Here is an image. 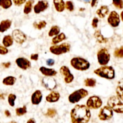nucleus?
<instances>
[{
    "mask_svg": "<svg viewBox=\"0 0 123 123\" xmlns=\"http://www.w3.org/2000/svg\"><path fill=\"white\" fill-rule=\"evenodd\" d=\"M91 117L90 109L84 105H76L70 112L72 123H88Z\"/></svg>",
    "mask_w": 123,
    "mask_h": 123,
    "instance_id": "obj_1",
    "label": "nucleus"
},
{
    "mask_svg": "<svg viewBox=\"0 0 123 123\" xmlns=\"http://www.w3.org/2000/svg\"><path fill=\"white\" fill-rule=\"evenodd\" d=\"M94 73L100 78L112 80L115 78V70L112 66H103L94 71Z\"/></svg>",
    "mask_w": 123,
    "mask_h": 123,
    "instance_id": "obj_2",
    "label": "nucleus"
},
{
    "mask_svg": "<svg viewBox=\"0 0 123 123\" xmlns=\"http://www.w3.org/2000/svg\"><path fill=\"white\" fill-rule=\"evenodd\" d=\"M70 65L73 68L78 71H86L90 67V63L87 60L82 57H74L70 60Z\"/></svg>",
    "mask_w": 123,
    "mask_h": 123,
    "instance_id": "obj_3",
    "label": "nucleus"
},
{
    "mask_svg": "<svg viewBox=\"0 0 123 123\" xmlns=\"http://www.w3.org/2000/svg\"><path fill=\"white\" fill-rule=\"evenodd\" d=\"M88 95V91L84 88L78 89L73 91L69 95L68 97V102L72 104H76L80 102L82 99L87 97Z\"/></svg>",
    "mask_w": 123,
    "mask_h": 123,
    "instance_id": "obj_4",
    "label": "nucleus"
},
{
    "mask_svg": "<svg viewBox=\"0 0 123 123\" xmlns=\"http://www.w3.org/2000/svg\"><path fill=\"white\" fill-rule=\"evenodd\" d=\"M71 45L68 43H63L60 44H55L49 48L50 53L55 55H61L69 52Z\"/></svg>",
    "mask_w": 123,
    "mask_h": 123,
    "instance_id": "obj_5",
    "label": "nucleus"
},
{
    "mask_svg": "<svg viewBox=\"0 0 123 123\" xmlns=\"http://www.w3.org/2000/svg\"><path fill=\"white\" fill-rule=\"evenodd\" d=\"M108 106L118 114H123V103L117 96H111L108 100Z\"/></svg>",
    "mask_w": 123,
    "mask_h": 123,
    "instance_id": "obj_6",
    "label": "nucleus"
},
{
    "mask_svg": "<svg viewBox=\"0 0 123 123\" xmlns=\"http://www.w3.org/2000/svg\"><path fill=\"white\" fill-rule=\"evenodd\" d=\"M97 61L100 65L102 66H106L110 61L111 55L108 49L106 48H102L97 52Z\"/></svg>",
    "mask_w": 123,
    "mask_h": 123,
    "instance_id": "obj_7",
    "label": "nucleus"
},
{
    "mask_svg": "<svg viewBox=\"0 0 123 123\" xmlns=\"http://www.w3.org/2000/svg\"><path fill=\"white\" fill-rule=\"evenodd\" d=\"M102 104L103 102L98 96H92L88 98L86 106L90 109H97L102 106Z\"/></svg>",
    "mask_w": 123,
    "mask_h": 123,
    "instance_id": "obj_8",
    "label": "nucleus"
},
{
    "mask_svg": "<svg viewBox=\"0 0 123 123\" xmlns=\"http://www.w3.org/2000/svg\"><path fill=\"white\" fill-rule=\"evenodd\" d=\"M60 73L63 76L64 81L66 84H70L74 80V76L71 73L70 68L67 66H61L60 68Z\"/></svg>",
    "mask_w": 123,
    "mask_h": 123,
    "instance_id": "obj_9",
    "label": "nucleus"
},
{
    "mask_svg": "<svg viewBox=\"0 0 123 123\" xmlns=\"http://www.w3.org/2000/svg\"><path fill=\"white\" fill-rule=\"evenodd\" d=\"M12 36L13 38V40L18 44H22L26 42L27 39L26 34L19 29H15L12 31Z\"/></svg>",
    "mask_w": 123,
    "mask_h": 123,
    "instance_id": "obj_10",
    "label": "nucleus"
},
{
    "mask_svg": "<svg viewBox=\"0 0 123 123\" xmlns=\"http://www.w3.org/2000/svg\"><path fill=\"white\" fill-rule=\"evenodd\" d=\"M101 121L109 120L113 117V111L108 106L103 107L100 111L98 115Z\"/></svg>",
    "mask_w": 123,
    "mask_h": 123,
    "instance_id": "obj_11",
    "label": "nucleus"
},
{
    "mask_svg": "<svg viewBox=\"0 0 123 123\" xmlns=\"http://www.w3.org/2000/svg\"><path fill=\"white\" fill-rule=\"evenodd\" d=\"M42 84L46 89L49 91L54 90L57 86L55 79L52 77H44L42 80Z\"/></svg>",
    "mask_w": 123,
    "mask_h": 123,
    "instance_id": "obj_12",
    "label": "nucleus"
},
{
    "mask_svg": "<svg viewBox=\"0 0 123 123\" xmlns=\"http://www.w3.org/2000/svg\"><path fill=\"white\" fill-rule=\"evenodd\" d=\"M108 22L112 27H117L120 25V18L118 13L115 11H112L110 13L108 18Z\"/></svg>",
    "mask_w": 123,
    "mask_h": 123,
    "instance_id": "obj_13",
    "label": "nucleus"
},
{
    "mask_svg": "<svg viewBox=\"0 0 123 123\" xmlns=\"http://www.w3.org/2000/svg\"><path fill=\"white\" fill-rule=\"evenodd\" d=\"M48 7H49V2L46 0H40L34 6V12L36 14H40L48 9Z\"/></svg>",
    "mask_w": 123,
    "mask_h": 123,
    "instance_id": "obj_14",
    "label": "nucleus"
},
{
    "mask_svg": "<svg viewBox=\"0 0 123 123\" xmlns=\"http://www.w3.org/2000/svg\"><path fill=\"white\" fill-rule=\"evenodd\" d=\"M16 64L20 69L26 70L31 67V63L27 58L24 57H19L16 60Z\"/></svg>",
    "mask_w": 123,
    "mask_h": 123,
    "instance_id": "obj_15",
    "label": "nucleus"
},
{
    "mask_svg": "<svg viewBox=\"0 0 123 123\" xmlns=\"http://www.w3.org/2000/svg\"><path fill=\"white\" fill-rule=\"evenodd\" d=\"M43 98V94L39 90H37L32 94L31 97V102L33 105H38L42 102Z\"/></svg>",
    "mask_w": 123,
    "mask_h": 123,
    "instance_id": "obj_16",
    "label": "nucleus"
},
{
    "mask_svg": "<svg viewBox=\"0 0 123 123\" xmlns=\"http://www.w3.org/2000/svg\"><path fill=\"white\" fill-rule=\"evenodd\" d=\"M39 71L43 75L47 77H54L57 74V72L55 69L51 68H47L44 66H42L40 67Z\"/></svg>",
    "mask_w": 123,
    "mask_h": 123,
    "instance_id": "obj_17",
    "label": "nucleus"
},
{
    "mask_svg": "<svg viewBox=\"0 0 123 123\" xmlns=\"http://www.w3.org/2000/svg\"><path fill=\"white\" fill-rule=\"evenodd\" d=\"M61 95L58 91H52L46 97V100L49 103H55L60 100Z\"/></svg>",
    "mask_w": 123,
    "mask_h": 123,
    "instance_id": "obj_18",
    "label": "nucleus"
},
{
    "mask_svg": "<svg viewBox=\"0 0 123 123\" xmlns=\"http://www.w3.org/2000/svg\"><path fill=\"white\" fill-rule=\"evenodd\" d=\"M12 21L10 19H5L2 20L0 22V32L3 33L10 28L12 26Z\"/></svg>",
    "mask_w": 123,
    "mask_h": 123,
    "instance_id": "obj_19",
    "label": "nucleus"
},
{
    "mask_svg": "<svg viewBox=\"0 0 123 123\" xmlns=\"http://www.w3.org/2000/svg\"><path fill=\"white\" fill-rule=\"evenodd\" d=\"M53 2H54V7L56 12L61 13L66 9L65 2L64 0H53Z\"/></svg>",
    "mask_w": 123,
    "mask_h": 123,
    "instance_id": "obj_20",
    "label": "nucleus"
},
{
    "mask_svg": "<svg viewBox=\"0 0 123 123\" xmlns=\"http://www.w3.org/2000/svg\"><path fill=\"white\" fill-rule=\"evenodd\" d=\"M109 12V9L107 6H102L96 11V14L101 19H103L108 15Z\"/></svg>",
    "mask_w": 123,
    "mask_h": 123,
    "instance_id": "obj_21",
    "label": "nucleus"
},
{
    "mask_svg": "<svg viewBox=\"0 0 123 123\" xmlns=\"http://www.w3.org/2000/svg\"><path fill=\"white\" fill-rule=\"evenodd\" d=\"M94 36L96 38L97 42L99 43H106L108 41V38L103 36L100 30H96L94 34Z\"/></svg>",
    "mask_w": 123,
    "mask_h": 123,
    "instance_id": "obj_22",
    "label": "nucleus"
},
{
    "mask_svg": "<svg viewBox=\"0 0 123 123\" xmlns=\"http://www.w3.org/2000/svg\"><path fill=\"white\" fill-rule=\"evenodd\" d=\"M66 38L67 37H66V34L64 32H60V34L53 37L52 40V43L54 45H55V44H57L61 42H63L64 40L66 39Z\"/></svg>",
    "mask_w": 123,
    "mask_h": 123,
    "instance_id": "obj_23",
    "label": "nucleus"
},
{
    "mask_svg": "<svg viewBox=\"0 0 123 123\" xmlns=\"http://www.w3.org/2000/svg\"><path fill=\"white\" fill-rule=\"evenodd\" d=\"M17 79L13 76H8L2 80V84L6 86H13L15 84Z\"/></svg>",
    "mask_w": 123,
    "mask_h": 123,
    "instance_id": "obj_24",
    "label": "nucleus"
},
{
    "mask_svg": "<svg viewBox=\"0 0 123 123\" xmlns=\"http://www.w3.org/2000/svg\"><path fill=\"white\" fill-rule=\"evenodd\" d=\"M13 38L11 35H6L2 38V43L4 46L9 48L13 44Z\"/></svg>",
    "mask_w": 123,
    "mask_h": 123,
    "instance_id": "obj_25",
    "label": "nucleus"
},
{
    "mask_svg": "<svg viewBox=\"0 0 123 123\" xmlns=\"http://www.w3.org/2000/svg\"><path fill=\"white\" fill-rule=\"evenodd\" d=\"M116 93L117 97L120 100H123V79H121L118 82V85L116 88Z\"/></svg>",
    "mask_w": 123,
    "mask_h": 123,
    "instance_id": "obj_26",
    "label": "nucleus"
},
{
    "mask_svg": "<svg viewBox=\"0 0 123 123\" xmlns=\"http://www.w3.org/2000/svg\"><path fill=\"white\" fill-rule=\"evenodd\" d=\"M34 3V0H28V1H26L24 8V14H28L32 12V6H33Z\"/></svg>",
    "mask_w": 123,
    "mask_h": 123,
    "instance_id": "obj_27",
    "label": "nucleus"
},
{
    "mask_svg": "<svg viewBox=\"0 0 123 123\" xmlns=\"http://www.w3.org/2000/svg\"><path fill=\"white\" fill-rule=\"evenodd\" d=\"M60 31H61V29H60V26H58V25H54L50 28V30L48 32V36L50 37H54L60 34Z\"/></svg>",
    "mask_w": 123,
    "mask_h": 123,
    "instance_id": "obj_28",
    "label": "nucleus"
},
{
    "mask_svg": "<svg viewBox=\"0 0 123 123\" xmlns=\"http://www.w3.org/2000/svg\"><path fill=\"white\" fill-rule=\"evenodd\" d=\"M97 84V80L94 78H86L84 80V85L87 87H94Z\"/></svg>",
    "mask_w": 123,
    "mask_h": 123,
    "instance_id": "obj_29",
    "label": "nucleus"
},
{
    "mask_svg": "<svg viewBox=\"0 0 123 123\" xmlns=\"http://www.w3.org/2000/svg\"><path fill=\"white\" fill-rule=\"evenodd\" d=\"M12 0H0V7H2L3 9H8L12 7Z\"/></svg>",
    "mask_w": 123,
    "mask_h": 123,
    "instance_id": "obj_30",
    "label": "nucleus"
},
{
    "mask_svg": "<svg viewBox=\"0 0 123 123\" xmlns=\"http://www.w3.org/2000/svg\"><path fill=\"white\" fill-rule=\"evenodd\" d=\"M47 22L45 20H40L39 22H34L33 23V26L36 29L38 30H41L42 29H44L46 26Z\"/></svg>",
    "mask_w": 123,
    "mask_h": 123,
    "instance_id": "obj_31",
    "label": "nucleus"
},
{
    "mask_svg": "<svg viewBox=\"0 0 123 123\" xmlns=\"http://www.w3.org/2000/svg\"><path fill=\"white\" fill-rule=\"evenodd\" d=\"M26 113H27V108L25 105L23 106L21 108H17L16 109V114L18 117L22 116Z\"/></svg>",
    "mask_w": 123,
    "mask_h": 123,
    "instance_id": "obj_32",
    "label": "nucleus"
},
{
    "mask_svg": "<svg viewBox=\"0 0 123 123\" xmlns=\"http://www.w3.org/2000/svg\"><path fill=\"white\" fill-rule=\"evenodd\" d=\"M17 96L14 94L11 93L8 96V103L9 105L12 107H14L15 105V101L16 100Z\"/></svg>",
    "mask_w": 123,
    "mask_h": 123,
    "instance_id": "obj_33",
    "label": "nucleus"
},
{
    "mask_svg": "<svg viewBox=\"0 0 123 123\" xmlns=\"http://www.w3.org/2000/svg\"><path fill=\"white\" fill-rule=\"evenodd\" d=\"M114 55L117 58H123V46L115 49Z\"/></svg>",
    "mask_w": 123,
    "mask_h": 123,
    "instance_id": "obj_34",
    "label": "nucleus"
},
{
    "mask_svg": "<svg viewBox=\"0 0 123 123\" xmlns=\"http://www.w3.org/2000/svg\"><path fill=\"white\" fill-rule=\"evenodd\" d=\"M65 7L69 12H73L74 9L73 2L71 1H67L65 2Z\"/></svg>",
    "mask_w": 123,
    "mask_h": 123,
    "instance_id": "obj_35",
    "label": "nucleus"
},
{
    "mask_svg": "<svg viewBox=\"0 0 123 123\" xmlns=\"http://www.w3.org/2000/svg\"><path fill=\"white\" fill-rule=\"evenodd\" d=\"M112 4L118 9L123 8V0H112Z\"/></svg>",
    "mask_w": 123,
    "mask_h": 123,
    "instance_id": "obj_36",
    "label": "nucleus"
},
{
    "mask_svg": "<svg viewBox=\"0 0 123 123\" xmlns=\"http://www.w3.org/2000/svg\"><path fill=\"white\" fill-rule=\"evenodd\" d=\"M56 111L54 108H49L47 111L46 115L50 118H54L56 115Z\"/></svg>",
    "mask_w": 123,
    "mask_h": 123,
    "instance_id": "obj_37",
    "label": "nucleus"
},
{
    "mask_svg": "<svg viewBox=\"0 0 123 123\" xmlns=\"http://www.w3.org/2000/svg\"><path fill=\"white\" fill-rule=\"evenodd\" d=\"M8 53V50L7 48L0 44V55H5Z\"/></svg>",
    "mask_w": 123,
    "mask_h": 123,
    "instance_id": "obj_38",
    "label": "nucleus"
},
{
    "mask_svg": "<svg viewBox=\"0 0 123 123\" xmlns=\"http://www.w3.org/2000/svg\"><path fill=\"white\" fill-rule=\"evenodd\" d=\"M98 21H99L98 18H96V17H94L93 18V19L92 20V22H91V25H92L93 28H97V26H98Z\"/></svg>",
    "mask_w": 123,
    "mask_h": 123,
    "instance_id": "obj_39",
    "label": "nucleus"
},
{
    "mask_svg": "<svg viewBox=\"0 0 123 123\" xmlns=\"http://www.w3.org/2000/svg\"><path fill=\"white\" fill-rule=\"evenodd\" d=\"M26 0H12V2L16 6H20L26 2Z\"/></svg>",
    "mask_w": 123,
    "mask_h": 123,
    "instance_id": "obj_40",
    "label": "nucleus"
},
{
    "mask_svg": "<svg viewBox=\"0 0 123 123\" xmlns=\"http://www.w3.org/2000/svg\"><path fill=\"white\" fill-rule=\"evenodd\" d=\"M55 61L54 59L49 58L46 60V64L47 66H53L54 64H55Z\"/></svg>",
    "mask_w": 123,
    "mask_h": 123,
    "instance_id": "obj_41",
    "label": "nucleus"
},
{
    "mask_svg": "<svg viewBox=\"0 0 123 123\" xmlns=\"http://www.w3.org/2000/svg\"><path fill=\"white\" fill-rule=\"evenodd\" d=\"M30 58L31 60L34 61H37L38 60V54H31L30 56Z\"/></svg>",
    "mask_w": 123,
    "mask_h": 123,
    "instance_id": "obj_42",
    "label": "nucleus"
},
{
    "mask_svg": "<svg viewBox=\"0 0 123 123\" xmlns=\"http://www.w3.org/2000/svg\"><path fill=\"white\" fill-rule=\"evenodd\" d=\"M2 66L4 67L5 68H9L11 66V62H2Z\"/></svg>",
    "mask_w": 123,
    "mask_h": 123,
    "instance_id": "obj_43",
    "label": "nucleus"
},
{
    "mask_svg": "<svg viewBox=\"0 0 123 123\" xmlns=\"http://www.w3.org/2000/svg\"><path fill=\"white\" fill-rule=\"evenodd\" d=\"M98 1V0H91V6L92 7H95L97 4V2Z\"/></svg>",
    "mask_w": 123,
    "mask_h": 123,
    "instance_id": "obj_44",
    "label": "nucleus"
},
{
    "mask_svg": "<svg viewBox=\"0 0 123 123\" xmlns=\"http://www.w3.org/2000/svg\"><path fill=\"white\" fill-rule=\"evenodd\" d=\"M4 114H5V115H6V116L7 117H10L11 116V113L8 110L5 111Z\"/></svg>",
    "mask_w": 123,
    "mask_h": 123,
    "instance_id": "obj_45",
    "label": "nucleus"
},
{
    "mask_svg": "<svg viewBox=\"0 0 123 123\" xmlns=\"http://www.w3.org/2000/svg\"><path fill=\"white\" fill-rule=\"evenodd\" d=\"M26 123H36V121L34 118H30L28 120V121Z\"/></svg>",
    "mask_w": 123,
    "mask_h": 123,
    "instance_id": "obj_46",
    "label": "nucleus"
},
{
    "mask_svg": "<svg viewBox=\"0 0 123 123\" xmlns=\"http://www.w3.org/2000/svg\"><path fill=\"white\" fill-rule=\"evenodd\" d=\"M4 94H0V99L4 100Z\"/></svg>",
    "mask_w": 123,
    "mask_h": 123,
    "instance_id": "obj_47",
    "label": "nucleus"
},
{
    "mask_svg": "<svg viewBox=\"0 0 123 123\" xmlns=\"http://www.w3.org/2000/svg\"><path fill=\"white\" fill-rule=\"evenodd\" d=\"M121 20L123 22V11L121 13Z\"/></svg>",
    "mask_w": 123,
    "mask_h": 123,
    "instance_id": "obj_48",
    "label": "nucleus"
},
{
    "mask_svg": "<svg viewBox=\"0 0 123 123\" xmlns=\"http://www.w3.org/2000/svg\"><path fill=\"white\" fill-rule=\"evenodd\" d=\"M84 2H86V3H88V2H90V0H84Z\"/></svg>",
    "mask_w": 123,
    "mask_h": 123,
    "instance_id": "obj_49",
    "label": "nucleus"
},
{
    "mask_svg": "<svg viewBox=\"0 0 123 123\" xmlns=\"http://www.w3.org/2000/svg\"><path fill=\"white\" fill-rule=\"evenodd\" d=\"M9 123H17V122H16L15 121H10Z\"/></svg>",
    "mask_w": 123,
    "mask_h": 123,
    "instance_id": "obj_50",
    "label": "nucleus"
}]
</instances>
